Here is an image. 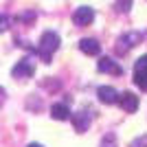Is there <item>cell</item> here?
Instances as JSON below:
<instances>
[{
	"label": "cell",
	"instance_id": "cell-1",
	"mask_svg": "<svg viewBox=\"0 0 147 147\" xmlns=\"http://www.w3.org/2000/svg\"><path fill=\"white\" fill-rule=\"evenodd\" d=\"M59 49V35H57L55 31H46L42 37H40V46H37V55L44 64H49L53 53Z\"/></svg>",
	"mask_w": 147,
	"mask_h": 147
},
{
	"label": "cell",
	"instance_id": "cell-2",
	"mask_svg": "<svg viewBox=\"0 0 147 147\" xmlns=\"http://www.w3.org/2000/svg\"><path fill=\"white\" fill-rule=\"evenodd\" d=\"M143 40V33H138V31H132V33H125V35L119 37V53H127L129 49H134L136 44H141Z\"/></svg>",
	"mask_w": 147,
	"mask_h": 147
},
{
	"label": "cell",
	"instance_id": "cell-3",
	"mask_svg": "<svg viewBox=\"0 0 147 147\" xmlns=\"http://www.w3.org/2000/svg\"><path fill=\"white\" fill-rule=\"evenodd\" d=\"M13 77H18V79H29V77H33V73H35V68H33V64H31V59H20L16 66H13Z\"/></svg>",
	"mask_w": 147,
	"mask_h": 147
},
{
	"label": "cell",
	"instance_id": "cell-4",
	"mask_svg": "<svg viewBox=\"0 0 147 147\" xmlns=\"http://www.w3.org/2000/svg\"><path fill=\"white\" fill-rule=\"evenodd\" d=\"M97 68H99V73H108V75H123V68L119 66L114 59H110V57H101L99 59V64H97Z\"/></svg>",
	"mask_w": 147,
	"mask_h": 147
},
{
	"label": "cell",
	"instance_id": "cell-5",
	"mask_svg": "<svg viewBox=\"0 0 147 147\" xmlns=\"http://www.w3.org/2000/svg\"><path fill=\"white\" fill-rule=\"evenodd\" d=\"M97 97H99V101H101V103L112 105V103H117V101H119V97H121V94H119L112 86H101V88L97 90Z\"/></svg>",
	"mask_w": 147,
	"mask_h": 147
},
{
	"label": "cell",
	"instance_id": "cell-6",
	"mask_svg": "<svg viewBox=\"0 0 147 147\" xmlns=\"http://www.w3.org/2000/svg\"><path fill=\"white\" fill-rule=\"evenodd\" d=\"M73 20H75V24H79V26H88L92 20H94V11H92L90 7H79V9L75 11Z\"/></svg>",
	"mask_w": 147,
	"mask_h": 147
},
{
	"label": "cell",
	"instance_id": "cell-7",
	"mask_svg": "<svg viewBox=\"0 0 147 147\" xmlns=\"http://www.w3.org/2000/svg\"><path fill=\"white\" fill-rule=\"evenodd\" d=\"M119 105H121L125 112H136V108H138V97H136L134 92H123L121 97H119Z\"/></svg>",
	"mask_w": 147,
	"mask_h": 147
},
{
	"label": "cell",
	"instance_id": "cell-8",
	"mask_svg": "<svg viewBox=\"0 0 147 147\" xmlns=\"http://www.w3.org/2000/svg\"><path fill=\"white\" fill-rule=\"evenodd\" d=\"M79 51L86 53V55H99L101 53V44L97 40H92V37H84L79 42Z\"/></svg>",
	"mask_w": 147,
	"mask_h": 147
},
{
	"label": "cell",
	"instance_id": "cell-9",
	"mask_svg": "<svg viewBox=\"0 0 147 147\" xmlns=\"http://www.w3.org/2000/svg\"><path fill=\"white\" fill-rule=\"evenodd\" d=\"M51 117L55 119V121H68V119H70V110H68L66 103H53Z\"/></svg>",
	"mask_w": 147,
	"mask_h": 147
},
{
	"label": "cell",
	"instance_id": "cell-10",
	"mask_svg": "<svg viewBox=\"0 0 147 147\" xmlns=\"http://www.w3.org/2000/svg\"><path fill=\"white\" fill-rule=\"evenodd\" d=\"M73 123H75V129H77V132H84V129H88V125H90V114H88V112H79V114L73 117Z\"/></svg>",
	"mask_w": 147,
	"mask_h": 147
},
{
	"label": "cell",
	"instance_id": "cell-11",
	"mask_svg": "<svg viewBox=\"0 0 147 147\" xmlns=\"http://www.w3.org/2000/svg\"><path fill=\"white\" fill-rule=\"evenodd\" d=\"M134 84L141 90H147V73H134Z\"/></svg>",
	"mask_w": 147,
	"mask_h": 147
},
{
	"label": "cell",
	"instance_id": "cell-12",
	"mask_svg": "<svg viewBox=\"0 0 147 147\" xmlns=\"http://www.w3.org/2000/svg\"><path fill=\"white\" fill-rule=\"evenodd\" d=\"M134 73H147V55L138 57L134 64Z\"/></svg>",
	"mask_w": 147,
	"mask_h": 147
},
{
	"label": "cell",
	"instance_id": "cell-13",
	"mask_svg": "<svg viewBox=\"0 0 147 147\" xmlns=\"http://www.w3.org/2000/svg\"><path fill=\"white\" fill-rule=\"evenodd\" d=\"M132 2H134V0H117V11L127 13L129 9H132Z\"/></svg>",
	"mask_w": 147,
	"mask_h": 147
},
{
	"label": "cell",
	"instance_id": "cell-14",
	"mask_svg": "<svg viewBox=\"0 0 147 147\" xmlns=\"http://www.w3.org/2000/svg\"><path fill=\"white\" fill-rule=\"evenodd\" d=\"M101 147H117V138H114V134H108L101 141Z\"/></svg>",
	"mask_w": 147,
	"mask_h": 147
},
{
	"label": "cell",
	"instance_id": "cell-15",
	"mask_svg": "<svg viewBox=\"0 0 147 147\" xmlns=\"http://www.w3.org/2000/svg\"><path fill=\"white\" fill-rule=\"evenodd\" d=\"M132 147H147V136H143V138H136V141L132 143Z\"/></svg>",
	"mask_w": 147,
	"mask_h": 147
},
{
	"label": "cell",
	"instance_id": "cell-16",
	"mask_svg": "<svg viewBox=\"0 0 147 147\" xmlns=\"http://www.w3.org/2000/svg\"><path fill=\"white\" fill-rule=\"evenodd\" d=\"M29 147H42V145H37V143H31V145Z\"/></svg>",
	"mask_w": 147,
	"mask_h": 147
}]
</instances>
